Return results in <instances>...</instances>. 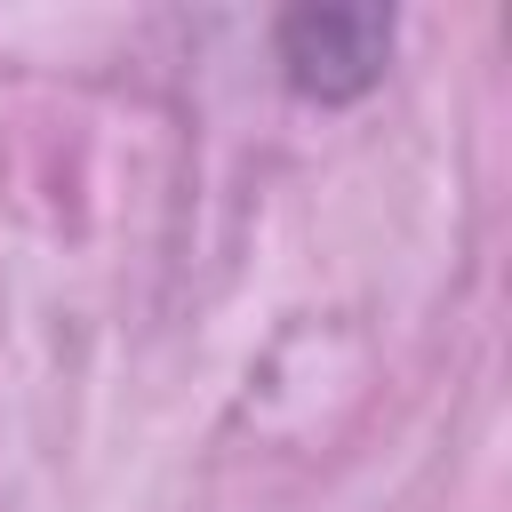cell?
Wrapping results in <instances>:
<instances>
[{
	"label": "cell",
	"mask_w": 512,
	"mask_h": 512,
	"mask_svg": "<svg viewBox=\"0 0 512 512\" xmlns=\"http://www.w3.org/2000/svg\"><path fill=\"white\" fill-rule=\"evenodd\" d=\"M272 56H280V80L312 104H352L384 80V56H392V8H288L272 24Z\"/></svg>",
	"instance_id": "1"
}]
</instances>
